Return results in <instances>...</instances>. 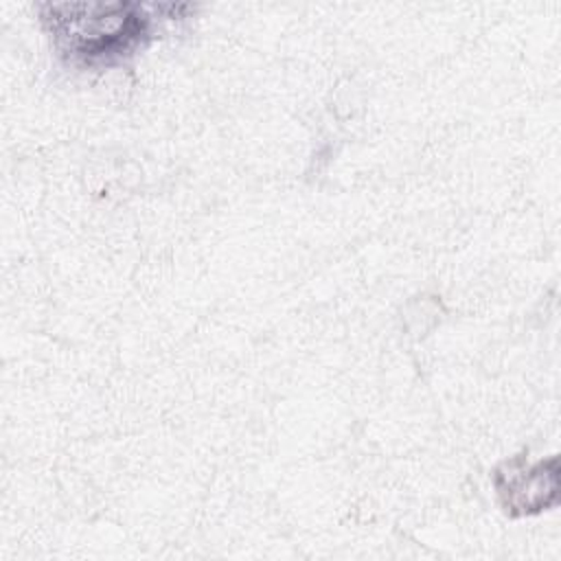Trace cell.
Returning a JSON list of instances; mask_svg holds the SVG:
<instances>
[{
	"label": "cell",
	"mask_w": 561,
	"mask_h": 561,
	"mask_svg": "<svg viewBox=\"0 0 561 561\" xmlns=\"http://www.w3.org/2000/svg\"><path fill=\"white\" fill-rule=\"evenodd\" d=\"M184 4L61 2L42 4L39 20L55 50L72 66L110 68L134 57L156 37L162 20Z\"/></svg>",
	"instance_id": "cell-1"
},
{
	"label": "cell",
	"mask_w": 561,
	"mask_h": 561,
	"mask_svg": "<svg viewBox=\"0 0 561 561\" xmlns=\"http://www.w3.org/2000/svg\"><path fill=\"white\" fill-rule=\"evenodd\" d=\"M504 471H497L495 484L500 495H504L506 508H522L519 513L539 511L557 497V458L548 462H537L535 467H517V462H506Z\"/></svg>",
	"instance_id": "cell-2"
}]
</instances>
